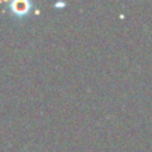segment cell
<instances>
[{
  "label": "cell",
  "mask_w": 152,
  "mask_h": 152,
  "mask_svg": "<svg viewBox=\"0 0 152 152\" xmlns=\"http://www.w3.org/2000/svg\"><path fill=\"white\" fill-rule=\"evenodd\" d=\"M31 7H32L31 3L26 1V0H16V1L11 3V10H12V12L15 13L16 16H20V18L26 15Z\"/></svg>",
  "instance_id": "cell-1"
}]
</instances>
